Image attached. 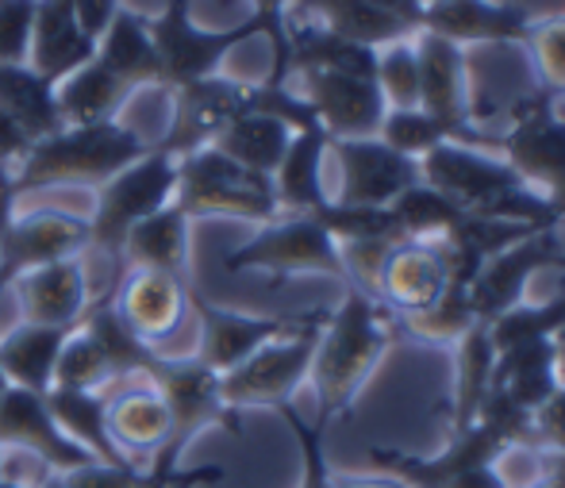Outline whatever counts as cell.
Instances as JSON below:
<instances>
[{"instance_id":"obj_36","label":"cell","mask_w":565,"mask_h":488,"mask_svg":"<svg viewBox=\"0 0 565 488\" xmlns=\"http://www.w3.org/2000/svg\"><path fill=\"white\" fill-rule=\"evenodd\" d=\"M408 335H416L419 342H431V347H454L469 327L477 323L473 304H469V289L461 285H450L439 300L431 304L427 311H416V316L396 319Z\"/></svg>"},{"instance_id":"obj_12","label":"cell","mask_w":565,"mask_h":488,"mask_svg":"<svg viewBox=\"0 0 565 488\" xmlns=\"http://www.w3.org/2000/svg\"><path fill=\"white\" fill-rule=\"evenodd\" d=\"M116 316L135 331V339L147 342L154 354L170 347L173 335L185 327L189 289L181 277L158 274V269H124L116 293L108 296Z\"/></svg>"},{"instance_id":"obj_30","label":"cell","mask_w":565,"mask_h":488,"mask_svg":"<svg viewBox=\"0 0 565 488\" xmlns=\"http://www.w3.org/2000/svg\"><path fill=\"white\" fill-rule=\"evenodd\" d=\"M62 339H66V331H58V327H12L0 339V373H4L8 385L28 392H51Z\"/></svg>"},{"instance_id":"obj_10","label":"cell","mask_w":565,"mask_h":488,"mask_svg":"<svg viewBox=\"0 0 565 488\" xmlns=\"http://www.w3.org/2000/svg\"><path fill=\"white\" fill-rule=\"evenodd\" d=\"M546 266H565L558 227H543L535 235L512 243L508 251L492 254L481 266V274L473 277V285H469V304H473L477 323H492L504 311H512L515 304H523L531 277Z\"/></svg>"},{"instance_id":"obj_17","label":"cell","mask_w":565,"mask_h":488,"mask_svg":"<svg viewBox=\"0 0 565 488\" xmlns=\"http://www.w3.org/2000/svg\"><path fill=\"white\" fill-rule=\"evenodd\" d=\"M89 246V220L66 212H31L12 215L0 231V282H12L23 269L46 266V262L77 258Z\"/></svg>"},{"instance_id":"obj_39","label":"cell","mask_w":565,"mask_h":488,"mask_svg":"<svg viewBox=\"0 0 565 488\" xmlns=\"http://www.w3.org/2000/svg\"><path fill=\"white\" fill-rule=\"evenodd\" d=\"M523 46L531 51V62H535L543 93L565 97V15L562 20L531 23V35Z\"/></svg>"},{"instance_id":"obj_45","label":"cell","mask_w":565,"mask_h":488,"mask_svg":"<svg viewBox=\"0 0 565 488\" xmlns=\"http://www.w3.org/2000/svg\"><path fill=\"white\" fill-rule=\"evenodd\" d=\"M31 147H35V139H31V135L23 131L12 116H4V112H0V170L12 173L15 166L28 158Z\"/></svg>"},{"instance_id":"obj_42","label":"cell","mask_w":565,"mask_h":488,"mask_svg":"<svg viewBox=\"0 0 565 488\" xmlns=\"http://www.w3.org/2000/svg\"><path fill=\"white\" fill-rule=\"evenodd\" d=\"M66 488H162L158 477H147L142 469H119L105 466V462H89V466L62 474Z\"/></svg>"},{"instance_id":"obj_57","label":"cell","mask_w":565,"mask_h":488,"mask_svg":"<svg viewBox=\"0 0 565 488\" xmlns=\"http://www.w3.org/2000/svg\"><path fill=\"white\" fill-rule=\"evenodd\" d=\"M558 289H565V277H562V285H558Z\"/></svg>"},{"instance_id":"obj_41","label":"cell","mask_w":565,"mask_h":488,"mask_svg":"<svg viewBox=\"0 0 565 488\" xmlns=\"http://www.w3.org/2000/svg\"><path fill=\"white\" fill-rule=\"evenodd\" d=\"M39 0H0V66H28Z\"/></svg>"},{"instance_id":"obj_35","label":"cell","mask_w":565,"mask_h":488,"mask_svg":"<svg viewBox=\"0 0 565 488\" xmlns=\"http://www.w3.org/2000/svg\"><path fill=\"white\" fill-rule=\"evenodd\" d=\"M565 327V289H558L551 300L543 304H515L512 311H504L500 319L489 323L492 347L497 354L512 347H523V342H539V339H554Z\"/></svg>"},{"instance_id":"obj_50","label":"cell","mask_w":565,"mask_h":488,"mask_svg":"<svg viewBox=\"0 0 565 488\" xmlns=\"http://www.w3.org/2000/svg\"><path fill=\"white\" fill-rule=\"evenodd\" d=\"M339 488H408V485H401L396 477H365V481H339Z\"/></svg>"},{"instance_id":"obj_26","label":"cell","mask_w":565,"mask_h":488,"mask_svg":"<svg viewBox=\"0 0 565 488\" xmlns=\"http://www.w3.org/2000/svg\"><path fill=\"white\" fill-rule=\"evenodd\" d=\"M558 385V370H554V339L523 342L504 354H497V370H492V392L512 400L515 407L535 415L546 400L554 396Z\"/></svg>"},{"instance_id":"obj_54","label":"cell","mask_w":565,"mask_h":488,"mask_svg":"<svg viewBox=\"0 0 565 488\" xmlns=\"http://www.w3.org/2000/svg\"><path fill=\"white\" fill-rule=\"evenodd\" d=\"M0 488H23V485H12V481H4V477H0Z\"/></svg>"},{"instance_id":"obj_46","label":"cell","mask_w":565,"mask_h":488,"mask_svg":"<svg viewBox=\"0 0 565 488\" xmlns=\"http://www.w3.org/2000/svg\"><path fill=\"white\" fill-rule=\"evenodd\" d=\"M370 4H377L381 12L396 15V20L408 23L412 31L424 28V4H419V0H370Z\"/></svg>"},{"instance_id":"obj_2","label":"cell","mask_w":565,"mask_h":488,"mask_svg":"<svg viewBox=\"0 0 565 488\" xmlns=\"http://www.w3.org/2000/svg\"><path fill=\"white\" fill-rule=\"evenodd\" d=\"M142 155H147V142L116 119L62 127L28 150V158L12 170V189L15 197H23L31 189L51 185H105Z\"/></svg>"},{"instance_id":"obj_47","label":"cell","mask_w":565,"mask_h":488,"mask_svg":"<svg viewBox=\"0 0 565 488\" xmlns=\"http://www.w3.org/2000/svg\"><path fill=\"white\" fill-rule=\"evenodd\" d=\"M539 458V474L551 477V481H558L565 488V454H554V450H535Z\"/></svg>"},{"instance_id":"obj_11","label":"cell","mask_w":565,"mask_h":488,"mask_svg":"<svg viewBox=\"0 0 565 488\" xmlns=\"http://www.w3.org/2000/svg\"><path fill=\"white\" fill-rule=\"evenodd\" d=\"M300 97L316 112L328 139H373L385 124L388 104L373 77L331 74V70H300Z\"/></svg>"},{"instance_id":"obj_49","label":"cell","mask_w":565,"mask_h":488,"mask_svg":"<svg viewBox=\"0 0 565 488\" xmlns=\"http://www.w3.org/2000/svg\"><path fill=\"white\" fill-rule=\"evenodd\" d=\"M216 477H220V469H196V474H178L173 485H166V488H196L201 481H216Z\"/></svg>"},{"instance_id":"obj_24","label":"cell","mask_w":565,"mask_h":488,"mask_svg":"<svg viewBox=\"0 0 565 488\" xmlns=\"http://www.w3.org/2000/svg\"><path fill=\"white\" fill-rule=\"evenodd\" d=\"M328 131H297L285 150L281 166L274 173V197L281 212L312 215L328 204V185H323V162H328Z\"/></svg>"},{"instance_id":"obj_25","label":"cell","mask_w":565,"mask_h":488,"mask_svg":"<svg viewBox=\"0 0 565 488\" xmlns=\"http://www.w3.org/2000/svg\"><path fill=\"white\" fill-rule=\"evenodd\" d=\"M119 258L124 269H158L181 277L189 258V215L178 204H166L162 212L139 220L124 235Z\"/></svg>"},{"instance_id":"obj_13","label":"cell","mask_w":565,"mask_h":488,"mask_svg":"<svg viewBox=\"0 0 565 488\" xmlns=\"http://www.w3.org/2000/svg\"><path fill=\"white\" fill-rule=\"evenodd\" d=\"M447 289H450V269L443 246L404 238V243L388 246V254L381 258L370 296L377 304H385L396 319H404V316H416V311H427Z\"/></svg>"},{"instance_id":"obj_34","label":"cell","mask_w":565,"mask_h":488,"mask_svg":"<svg viewBox=\"0 0 565 488\" xmlns=\"http://www.w3.org/2000/svg\"><path fill=\"white\" fill-rule=\"evenodd\" d=\"M388 208H393L404 238H416V243H443L466 220V208H458L450 197H443L427 181L412 185L408 193H401Z\"/></svg>"},{"instance_id":"obj_15","label":"cell","mask_w":565,"mask_h":488,"mask_svg":"<svg viewBox=\"0 0 565 488\" xmlns=\"http://www.w3.org/2000/svg\"><path fill=\"white\" fill-rule=\"evenodd\" d=\"M246 97H250V85L227 82L216 74L173 89V124L162 150L173 158H185L201 147H212V139L231 119L246 112Z\"/></svg>"},{"instance_id":"obj_52","label":"cell","mask_w":565,"mask_h":488,"mask_svg":"<svg viewBox=\"0 0 565 488\" xmlns=\"http://www.w3.org/2000/svg\"><path fill=\"white\" fill-rule=\"evenodd\" d=\"M554 370H558V385H565V327L554 335Z\"/></svg>"},{"instance_id":"obj_5","label":"cell","mask_w":565,"mask_h":488,"mask_svg":"<svg viewBox=\"0 0 565 488\" xmlns=\"http://www.w3.org/2000/svg\"><path fill=\"white\" fill-rule=\"evenodd\" d=\"M173 189H178V158L166 155L162 147L135 158L127 170H119L113 181L100 185L89 215V246L119 258L127 231L147 215L162 212L166 204H173Z\"/></svg>"},{"instance_id":"obj_40","label":"cell","mask_w":565,"mask_h":488,"mask_svg":"<svg viewBox=\"0 0 565 488\" xmlns=\"http://www.w3.org/2000/svg\"><path fill=\"white\" fill-rule=\"evenodd\" d=\"M281 412V420L289 423V431L297 435V446H300V462H305V469H300V488H339V477L331 474L328 466V450H323V423H308L297 415V407L285 404L277 407Z\"/></svg>"},{"instance_id":"obj_18","label":"cell","mask_w":565,"mask_h":488,"mask_svg":"<svg viewBox=\"0 0 565 488\" xmlns=\"http://www.w3.org/2000/svg\"><path fill=\"white\" fill-rule=\"evenodd\" d=\"M189 308L201 319V342H196V358L209 370H216L220 378L231 373L235 365H243L254 350H262L266 342L289 335L300 319H277V316H243V311L216 308L204 296L189 293Z\"/></svg>"},{"instance_id":"obj_14","label":"cell","mask_w":565,"mask_h":488,"mask_svg":"<svg viewBox=\"0 0 565 488\" xmlns=\"http://www.w3.org/2000/svg\"><path fill=\"white\" fill-rule=\"evenodd\" d=\"M0 446H15V450L35 454L54 474H74V469L97 462L85 446H77L54 423L43 392H28L15 385L0 392Z\"/></svg>"},{"instance_id":"obj_44","label":"cell","mask_w":565,"mask_h":488,"mask_svg":"<svg viewBox=\"0 0 565 488\" xmlns=\"http://www.w3.org/2000/svg\"><path fill=\"white\" fill-rule=\"evenodd\" d=\"M74 4V20L85 31V39L100 43L105 31L113 28V20L119 15V0H70Z\"/></svg>"},{"instance_id":"obj_51","label":"cell","mask_w":565,"mask_h":488,"mask_svg":"<svg viewBox=\"0 0 565 488\" xmlns=\"http://www.w3.org/2000/svg\"><path fill=\"white\" fill-rule=\"evenodd\" d=\"M546 204H551V215H554V220H565V181H562V185H554L551 189V193H546Z\"/></svg>"},{"instance_id":"obj_27","label":"cell","mask_w":565,"mask_h":488,"mask_svg":"<svg viewBox=\"0 0 565 488\" xmlns=\"http://www.w3.org/2000/svg\"><path fill=\"white\" fill-rule=\"evenodd\" d=\"M93 59L105 70H113L127 89H147V85H166L162 82V62H158V51L150 43L147 20L131 8H119V15L113 20V28L105 31V39L97 43V54Z\"/></svg>"},{"instance_id":"obj_3","label":"cell","mask_w":565,"mask_h":488,"mask_svg":"<svg viewBox=\"0 0 565 488\" xmlns=\"http://www.w3.org/2000/svg\"><path fill=\"white\" fill-rule=\"evenodd\" d=\"M173 204L193 215H243V220L274 223L281 215L274 197V178L231 162L216 147H201L178 158V189Z\"/></svg>"},{"instance_id":"obj_22","label":"cell","mask_w":565,"mask_h":488,"mask_svg":"<svg viewBox=\"0 0 565 488\" xmlns=\"http://www.w3.org/2000/svg\"><path fill=\"white\" fill-rule=\"evenodd\" d=\"M285 20L316 23V28L347 39V43L373 46V51L419 35V31H412L396 15L381 12L370 0H292V4H285Z\"/></svg>"},{"instance_id":"obj_21","label":"cell","mask_w":565,"mask_h":488,"mask_svg":"<svg viewBox=\"0 0 565 488\" xmlns=\"http://www.w3.org/2000/svg\"><path fill=\"white\" fill-rule=\"evenodd\" d=\"M531 15L520 4H500V0H439L424 8V28L431 35L447 39L454 46L469 43H527Z\"/></svg>"},{"instance_id":"obj_56","label":"cell","mask_w":565,"mask_h":488,"mask_svg":"<svg viewBox=\"0 0 565 488\" xmlns=\"http://www.w3.org/2000/svg\"><path fill=\"white\" fill-rule=\"evenodd\" d=\"M419 4H424V8H427V4H439V0H419Z\"/></svg>"},{"instance_id":"obj_29","label":"cell","mask_w":565,"mask_h":488,"mask_svg":"<svg viewBox=\"0 0 565 488\" xmlns=\"http://www.w3.org/2000/svg\"><path fill=\"white\" fill-rule=\"evenodd\" d=\"M292 135L297 131H292L289 124H281L277 116L243 112V116H235L224 131L212 139V147H216L220 155H227L231 162L246 166V170L262 173V178H274L285 150H289Z\"/></svg>"},{"instance_id":"obj_23","label":"cell","mask_w":565,"mask_h":488,"mask_svg":"<svg viewBox=\"0 0 565 488\" xmlns=\"http://www.w3.org/2000/svg\"><path fill=\"white\" fill-rule=\"evenodd\" d=\"M97 43L85 39V31L74 20V4L70 0H39L35 8V28H31V51L28 66L39 77L58 85L66 74L82 70L85 62H93Z\"/></svg>"},{"instance_id":"obj_32","label":"cell","mask_w":565,"mask_h":488,"mask_svg":"<svg viewBox=\"0 0 565 488\" xmlns=\"http://www.w3.org/2000/svg\"><path fill=\"white\" fill-rule=\"evenodd\" d=\"M0 112L12 116L35 142L62 131L54 82L39 77L31 66H0Z\"/></svg>"},{"instance_id":"obj_1","label":"cell","mask_w":565,"mask_h":488,"mask_svg":"<svg viewBox=\"0 0 565 488\" xmlns=\"http://www.w3.org/2000/svg\"><path fill=\"white\" fill-rule=\"evenodd\" d=\"M396 327L401 323L385 304L347 285L342 304L323 323L312 373H308V381L316 385V400H320V420L316 423L328 427L335 415H347L354 407L358 392L377 373L381 358L396 342Z\"/></svg>"},{"instance_id":"obj_58","label":"cell","mask_w":565,"mask_h":488,"mask_svg":"<svg viewBox=\"0 0 565 488\" xmlns=\"http://www.w3.org/2000/svg\"><path fill=\"white\" fill-rule=\"evenodd\" d=\"M0 458H4V446H0Z\"/></svg>"},{"instance_id":"obj_31","label":"cell","mask_w":565,"mask_h":488,"mask_svg":"<svg viewBox=\"0 0 565 488\" xmlns=\"http://www.w3.org/2000/svg\"><path fill=\"white\" fill-rule=\"evenodd\" d=\"M454 347H458V381H454L450 435L477 423L492 389V370H497V347H492L489 323H473Z\"/></svg>"},{"instance_id":"obj_33","label":"cell","mask_w":565,"mask_h":488,"mask_svg":"<svg viewBox=\"0 0 565 488\" xmlns=\"http://www.w3.org/2000/svg\"><path fill=\"white\" fill-rule=\"evenodd\" d=\"M377 139L388 142L393 150H401V155L416 158V162L431 155V150H439L443 142H466V147H477V150H497V135H492V139H473V135L443 124L439 116H431V112H424V108H404V112L388 108Z\"/></svg>"},{"instance_id":"obj_8","label":"cell","mask_w":565,"mask_h":488,"mask_svg":"<svg viewBox=\"0 0 565 488\" xmlns=\"http://www.w3.org/2000/svg\"><path fill=\"white\" fill-rule=\"evenodd\" d=\"M497 150L535 193H551L565 181V112L558 97L539 89L520 100L512 112V127L497 135Z\"/></svg>"},{"instance_id":"obj_38","label":"cell","mask_w":565,"mask_h":488,"mask_svg":"<svg viewBox=\"0 0 565 488\" xmlns=\"http://www.w3.org/2000/svg\"><path fill=\"white\" fill-rule=\"evenodd\" d=\"M377 89L388 108H419V59L416 43H393L377 51Z\"/></svg>"},{"instance_id":"obj_37","label":"cell","mask_w":565,"mask_h":488,"mask_svg":"<svg viewBox=\"0 0 565 488\" xmlns=\"http://www.w3.org/2000/svg\"><path fill=\"white\" fill-rule=\"evenodd\" d=\"M113 381L108 370V358L100 354V347L82 331H66L58 350V362H54V385L51 389H82V392H100Z\"/></svg>"},{"instance_id":"obj_43","label":"cell","mask_w":565,"mask_h":488,"mask_svg":"<svg viewBox=\"0 0 565 488\" xmlns=\"http://www.w3.org/2000/svg\"><path fill=\"white\" fill-rule=\"evenodd\" d=\"M531 450L565 454V385L535 412V431H531Z\"/></svg>"},{"instance_id":"obj_19","label":"cell","mask_w":565,"mask_h":488,"mask_svg":"<svg viewBox=\"0 0 565 488\" xmlns=\"http://www.w3.org/2000/svg\"><path fill=\"white\" fill-rule=\"evenodd\" d=\"M12 293L20 300L23 323L35 327H58V331H74L82 323L85 308H89V285H85L82 254L77 258L46 262V266L23 269L15 274Z\"/></svg>"},{"instance_id":"obj_7","label":"cell","mask_w":565,"mask_h":488,"mask_svg":"<svg viewBox=\"0 0 565 488\" xmlns=\"http://www.w3.org/2000/svg\"><path fill=\"white\" fill-rule=\"evenodd\" d=\"M105 400V427L108 438L131 466L139 458L158 454L166 462H178V427H173V412L166 407L162 392L150 385L147 378H116L100 389Z\"/></svg>"},{"instance_id":"obj_4","label":"cell","mask_w":565,"mask_h":488,"mask_svg":"<svg viewBox=\"0 0 565 488\" xmlns=\"http://www.w3.org/2000/svg\"><path fill=\"white\" fill-rule=\"evenodd\" d=\"M331 311H312L300 316V323L289 335L266 342L262 350H254L243 365H235L231 373L220 378V396L224 404L235 407H285L292 400V392L308 381L316 358V342L328 323Z\"/></svg>"},{"instance_id":"obj_16","label":"cell","mask_w":565,"mask_h":488,"mask_svg":"<svg viewBox=\"0 0 565 488\" xmlns=\"http://www.w3.org/2000/svg\"><path fill=\"white\" fill-rule=\"evenodd\" d=\"M147 381L162 392L166 407L173 412V427H178V446L185 443L193 431L204 423H227L238 427L235 412L220 396V373L209 370L201 358H154L147 370Z\"/></svg>"},{"instance_id":"obj_28","label":"cell","mask_w":565,"mask_h":488,"mask_svg":"<svg viewBox=\"0 0 565 488\" xmlns=\"http://www.w3.org/2000/svg\"><path fill=\"white\" fill-rule=\"evenodd\" d=\"M131 97L124 82L105 70L97 59L85 62L82 70L66 74L54 85V104H58L62 127H89V124H108L119 112V104Z\"/></svg>"},{"instance_id":"obj_9","label":"cell","mask_w":565,"mask_h":488,"mask_svg":"<svg viewBox=\"0 0 565 488\" xmlns=\"http://www.w3.org/2000/svg\"><path fill=\"white\" fill-rule=\"evenodd\" d=\"M328 155L339 162V193L331 197L335 204L354 208H388L401 193L424 181L419 162L388 142L373 139H331Z\"/></svg>"},{"instance_id":"obj_20","label":"cell","mask_w":565,"mask_h":488,"mask_svg":"<svg viewBox=\"0 0 565 488\" xmlns=\"http://www.w3.org/2000/svg\"><path fill=\"white\" fill-rule=\"evenodd\" d=\"M416 59H419V108L439 116L443 124L458 127V131L473 135V139H492L473 124V108H469V85H466V51L447 43V39L419 31L416 39Z\"/></svg>"},{"instance_id":"obj_48","label":"cell","mask_w":565,"mask_h":488,"mask_svg":"<svg viewBox=\"0 0 565 488\" xmlns=\"http://www.w3.org/2000/svg\"><path fill=\"white\" fill-rule=\"evenodd\" d=\"M254 15L269 20L277 31H285V12H281V0H254Z\"/></svg>"},{"instance_id":"obj_53","label":"cell","mask_w":565,"mask_h":488,"mask_svg":"<svg viewBox=\"0 0 565 488\" xmlns=\"http://www.w3.org/2000/svg\"><path fill=\"white\" fill-rule=\"evenodd\" d=\"M39 488H66V481H62V474H51V477H46V481L39 485Z\"/></svg>"},{"instance_id":"obj_6","label":"cell","mask_w":565,"mask_h":488,"mask_svg":"<svg viewBox=\"0 0 565 488\" xmlns=\"http://www.w3.org/2000/svg\"><path fill=\"white\" fill-rule=\"evenodd\" d=\"M227 269L243 274V269H262L274 282L297 274H328L347 282V266H342L339 243L328 235L316 215H285L274 220L238 251L227 254Z\"/></svg>"},{"instance_id":"obj_55","label":"cell","mask_w":565,"mask_h":488,"mask_svg":"<svg viewBox=\"0 0 565 488\" xmlns=\"http://www.w3.org/2000/svg\"><path fill=\"white\" fill-rule=\"evenodd\" d=\"M8 389V381H4V373H0V392H4Z\"/></svg>"}]
</instances>
